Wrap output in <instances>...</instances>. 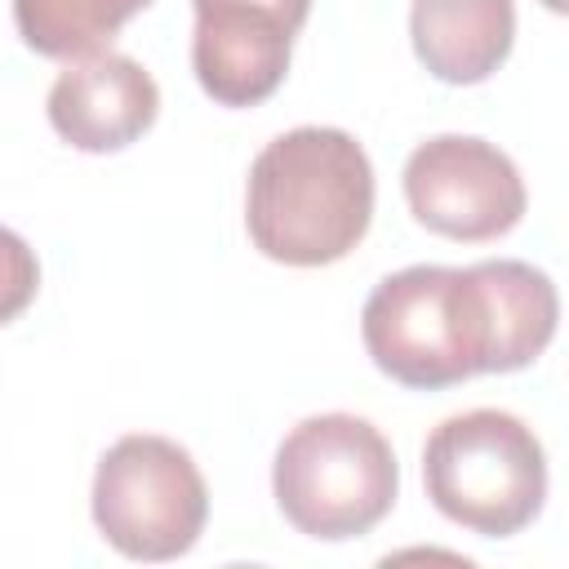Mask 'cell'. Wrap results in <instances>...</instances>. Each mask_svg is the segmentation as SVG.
<instances>
[{
	"label": "cell",
	"mask_w": 569,
	"mask_h": 569,
	"mask_svg": "<svg viewBox=\"0 0 569 569\" xmlns=\"http://www.w3.org/2000/svg\"><path fill=\"white\" fill-rule=\"evenodd\" d=\"M556 325L560 293L551 276L520 258L405 267L378 280L360 311L369 360L413 391L516 373L547 351Z\"/></svg>",
	"instance_id": "cell-1"
},
{
	"label": "cell",
	"mask_w": 569,
	"mask_h": 569,
	"mask_svg": "<svg viewBox=\"0 0 569 569\" xmlns=\"http://www.w3.org/2000/svg\"><path fill=\"white\" fill-rule=\"evenodd\" d=\"M373 222V164L347 129L302 124L271 138L244 187V227L262 258L329 267Z\"/></svg>",
	"instance_id": "cell-2"
},
{
	"label": "cell",
	"mask_w": 569,
	"mask_h": 569,
	"mask_svg": "<svg viewBox=\"0 0 569 569\" xmlns=\"http://www.w3.org/2000/svg\"><path fill=\"white\" fill-rule=\"evenodd\" d=\"M400 467L387 436L356 413L302 418L276 449L271 493L284 520L316 542L369 533L396 502Z\"/></svg>",
	"instance_id": "cell-3"
},
{
	"label": "cell",
	"mask_w": 569,
	"mask_h": 569,
	"mask_svg": "<svg viewBox=\"0 0 569 569\" xmlns=\"http://www.w3.org/2000/svg\"><path fill=\"white\" fill-rule=\"evenodd\" d=\"M422 485L453 525L480 538H511L542 511L547 453L525 418L507 409H467L427 436Z\"/></svg>",
	"instance_id": "cell-4"
},
{
	"label": "cell",
	"mask_w": 569,
	"mask_h": 569,
	"mask_svg": "<svg viewBox=\"0 0 569 569\" xmlns=\"http://www.w3.org/2000/svg\"><path fill=\"white\" fill-rule=\"evenodd\" d=\"M93 525L129 560H178L196 547L209 489L196 458L169 436H120L93 471Z\"/></svg>",
	"instance_id": "cell-5"
},
{
	"label": "cell",
	"mask_w": 569,
	"mask_h": 569,
	"mask_svg": "<svg viewBox=\"0 0 569 569\" xmlns=\"http://www.w3.org/2000/svg\"><path fill=\"white\" fill-rule=\"evenodd\" d=\"M409 213L449 240H498L525 218V178L507 151L471 133H440L405 160Z\"/></svg>",
	"instance_id": "cell-6"
},
{
	"label": "cell",
	"mask_w": 569,
	"mask_h": 569,
	"mask_svg": "<svg viewBox=\"0 0 569 569\" xmlns=\"http://www.w3.org/2000/svg\"><path fill=\"white\" fill-rule=\"evenodd\" d=\"M191 67L218 107L267 102L289 71L311 0H191Z\"/></svg>",
	"instance_id": "cell-7"
},
{
	"label": "cell",
	"mask_w": 569,
	"mask_h": 569,
	"mask_svg": "<svg viewBox=\"0 0 569 569\" xmlns=\"http://www.w3.org/2000/svg\"><path fill=\"white\" fill-rule=\"evenodd\" d=\"M44 107L62 142L89 156H107L138 142L156 124L160 89L151 71L129 53L98 49V53L71 58L58 71Z\"/></svg>",
	"instance_id": "cell-8"
},
{
	"label": "cell",
	"mask_w": 569,
	"mask_h": 569,
	"mask_svg": "<svg viewBox=\"0 0 569 569\" xmlns=\"http://www.w3.org/2000/svg\"><path fill=\"white\" fill-rule=\"evenodd\" d=\"M409 40L418 62L445 84L489 80L516 44L511 0H413Z\"/></svg>",
	"instance_id": "cell-9"
},
{
	"label": "cell",
	"mask_w": 569,
	"mask_h": 569,
	"mask_svg": "<svg viewBox=\"0 0 569 569\" xmlns=\"http://www.w3.org/2000/svg\"><path fill=\"white\" fill-rule=\"evenodd\" d=\"M151 0H13V27L40 58H84L111 44V36Z\"/></svg>",
	"instance_id": "cell-10"
},
{
	"label": "cell",
	"mask_w": 569,
	"mask_h": 569,
	"mask_svg": "<svg viewBox=\"0 0 569 569\" xmlns=\"http://www.w3.org/2000/svg\"><path fill=\"white\" fill-rule=\"evenodd\" d=\"M542 9H551V13H565L569 18V0H538Z\"/></svg>",
	"instance_id": "cell-11"
}]
</instances>
